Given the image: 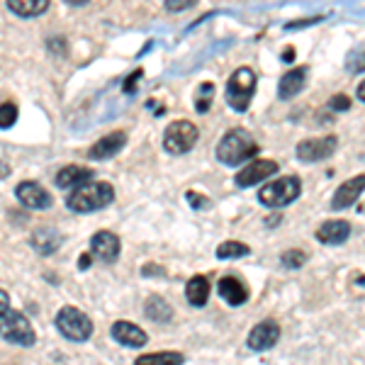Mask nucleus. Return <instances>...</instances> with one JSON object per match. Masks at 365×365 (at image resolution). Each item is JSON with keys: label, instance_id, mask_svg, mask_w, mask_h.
Masks as SVG:
<instances>
[{"label": "nucleus", "instance_id": "nucleus-36", "mask_svg": "<svg viewBox=\"0 0 365 365\" xmlns=\"http://www.w3.org/2000/svg\"><path fill=\"white\" fill-rule=\"evenodd\" d=\"M88 266H91V256H88V253H86V256H81V270H86Z\"/></svg>", "mask_w": 365, "mask_h": 365}, {"label": "nucleus", "instance_id": "nucleus-15", "mask_svg": "<svg viewBox=\"0 0 365 365\" xmlns=\"http://www.w3.org/2000/svg\"><path fill=\"white\" fill-rule=\"evenodd\" d=\"M110 334H113V339L117 344L127 346V349H141V346H146V341H149L144 329H139L137 324L125 322V319L115 322L113 329H110Z\"/></svg>", "mask_w": 365, "mask_h": 365}, {"label": "nucleus", "instance_id": "nucleus-9", "mask_svg": "<svg viewBox=\"0 0 365 365\" xmlns=\"http://www.w3.org/2000/svg\"><path fill=\"white\" fill-rule=\"evenodd\" d=\"M275 173H278V163L266 161V158H258V161H251L249 166L241 168L237 173V178H234V182H237L239 187H253L256 182H263Z\"/></svg>", "mask_w": 365, "mask_h": 365}, {"label": "nucleus", "instance_id": "nucleus-16", "mask_svg": "<svg viewBox=\"0 0 365 365\" xmlns=\"http://www.w3.org/2000/svg\"><path fill=\"white\" fill-rule=\"evenodd\" d=\"M217 292H220V297L225 299L227 304H232V307H241V304L249 299L246 285L239 278H234V275H225V278L217 282Z\"/></svg>", "mask_w": 365, "mask_h": 365}, {"label": "nucleus", "instance_id": "nucleus-10", "mask_svg": "<svg viewBox=\"0 0 365 365\" xmlns=\"http://www.w3.org/2000/svg\"><path fill=\"white\" fill-rule=\"evenodd\" d=\"M15 195L27 210H49L51 207V195L34 180L20 182V185L15 187Z\"/></svg>", "mask_w": 365, "mask_h": 365}, {"label": "nucleus", "instance_id": "nucleus-34", "mask_svg": "<svg viewBox=\"0 0 365 365\" xmlns=\"http://www.w3.org/2000/svg\"><path fill=\"white\" fill-rule=\"evenodd\" d=\"M8 307H10V297H8V292L0 290V312L8 309Z\"/></svg>", "mask_w": 365, "mask_h": 365}, {"label": "nucleus", "instance_id": "nucleus-31", "mask_svg": "<svg viewBox=\"0 0 365 365\" xmlns=\"http://www.w3.org/2000/svg\"><path fill=\"white\" fill-rule=\"evenodd\" d=\"M141 76H144V71H141V68L132 71V73L127 76L125 86H122V91H125L127 96H132V93H134V88H137V83H139V81H141Z\"/></svg>", "mask_w": 365, "mask_h": 365}, {"label": "nucleus", "instance_id": "nucleus-30", "mask_svg": "<svg viewBox=\"0 0 365 365\" xmlns=\"http://www.w3.org/2000/svg\"><path fill=\"white\" fill-rule=\"evenodd\" d=\"M185 197H187V202H190L195 210H210V207H212L210 197H202V195H200V192H192V190H190Z\"/></svg>", "mask_w": 365, "mask_h": 365}, {"label": "nucleus", "instance_id": "nucleus-6", "mask_svg": "<svg viewBox=\"0 0 365 365\" xmlns=\"http://www.w3.org/2000/svg\"><path fill=\"white\" fill-rule=\"evenodd\" d=\"M197 127L192 125V122L187 120H178L173 122V125H168L166 134H163V149L168 151V154H187V151L195 146L197 141Z\"/></svg>", "mask_w": 365, "mask_h": 365}, {"label": "nucleus", "instance_id": "nucleus-1", "mask_svg": "<svg viewBox=\"0 0 365 365\" xmlns=\"http://www.w3.org/2000/svg\"><path fill=\"white\" fill-rule=\"evenodd\" d=\"M115 200V187L110 182H100V180H88L83 185L73 187V192L68 195L66 205L68 210L88 215V212H96L108 207Z\"/></svg>", "mask_w": 365, "mask_h": 365}, {"label": "nucleus", "instance_id": "nucleus-21", "mask_svg": "<svg viewBox=\"0 0 365 365\" xmlns=\"http://www.w3.org/2000/svg\"><path fill=\"white\" fill-rule=\"evenodd\" d=\"M96 175H93L91 168H83V166H66L58 170L56 175V185L58 187H78L83 185V182L93 180Z\"/></svg>", "mask_w": 365, "mask_h": 365}, {"label": "nucleus", "instance_id": "nucleus-33", "mask_svg": "<svg viewBox=\"0 0 365 365\" xmlns=\"http://www.w3.org/2000/svg\"><path fill=\"white\" fill-rule=\"evenodd\" d=\"M190 3H195V0H166V8L168 10H180V8H185V5H190Z\"/></svg>", "mask_w": 365, "mask_h": 365}, {"label": "nucleus", "instance_id": "nucleus-25", "mask_svg": "<svg viewBox=\"0 0 365 365\" xmlns=\"http://www.w3.org/2000/svg\"><path fill=\"white\" fill-rule=\"evenodd\" d=\"M251 249L246 244H241V241H225V244L217 249V258H222V261H227V258H244L249 256Z\"/></svg>", "mask_w": 365, "mask_h": 365}, {"label": "nucleus", "instance_id": "nucleus-26", "mask_svg": "<svg viewBox=\"0 0 365 365\" xmlns=\"http://www.w3.org/2000/svg\"><path fill=\"white\" fill-rule=\"evenodd\" d=\"M346 71L349 73H363L365 71V42L353 46L349 51V56H346Z\"/></svg>", "mask_w": 365, "mask_h": 365}, {"label": "nucleus", "instance_id": "nucleus-17", "mask_svg": "<svg viewBox=\"0 0 365 365\" xmlns=\"http://www.w3.org/2000/svg\"><path fill=\"white\" fill-rule=\"evenodd\" d=\"M304 83H307V66H297L292 71H287L278 83V96L280 100H290L299 96L304 91Z\"/></svg>", "mask_w": 365, "mask_h": 365}, {"label": "nucleus", "instance_id": "nucleus-3", "mask_svg": "<svg viewBox=\"0 0 365 365\" xmlns=\"http://www.w3.org/2000/svg\"><path fill=\"white\" fill-rule=\"evenodd\" d=\"M256 93V73L249 66H241L229 76L227 81V103L234 113H246L249 103Z\"/></svg>", "mask_w": 365, "mask_h": 365}, {"label": "nucleus", "instance_id": "nucleus-5", "mask_svg": "<svg viewBox=\"0 0 365 365\" xmlns=\"http://www.w3.org/2000/svg\"><path fill=\"white\" fill-rule=\"evenodd\" d=\"M302 192V180L297 175H282V178L268 182L266 187H261L258 200H261L266 207H285V205L295 202Z\"/></svg>", "mask_w": 365, "mask_h": 365}, {"label": "nucleus", "instance_id": "nucleus-40", "mask_svg": "<svg viewBox=\"0 0 365 365\" xmlns=\"http://www.w3.org/2000/svg\"><path fill=\"white\" fill-rule=\"evenodd\" d=\"M358 98H361V100H363V103H365V81H363V83H361V86H358Z\"/></svg>", "mask_w": 365, "mask_h": 365}, {"label": "nucleus", "instance_id": "nucleus-11", "mask_svg": "<svg viewBox=\"0 0 365 365\" xmlns=\"http://www.w3.org/2000/svg\"><path fill=\"white\" fill-rule=\"evenodd\" d=\"M278 339H280L278 322L266 319V322L256 324V327L251 329V334H249V349L251 351H268V349H273V346L278 344Z\"/></svg>", "mask_w": 365, "mask_h": 365}, {"label": "nucleus", "instance_id": "nucleus-35", "mask_svg": "<svg viewBox=\"0 0 365 365\" xmlns=\"http://www.w3.org/2000/svg\"><path fill=\"white\" fill-rule=\"evenodd\" d=\"M282 61H295V49H285V54H282Z\"/></svg>", "mask_w": 365, "mask_h": 365}, {"label": "nucleus", "instance_id": "nucleus-4", "mask_svg": "<svg viewBox=\"0 0 365 365\" xmlns=\"http://www.w3.org/2000/svg\"><path fill=\"white\" fill-rule=\"evenodd\" d=\"M0 336L8 344L25 346V349L34 346V341H37V334H34L29 319L25 314H20V312H15L13 307L0 312Z\"/></svg>", "mask_w": 365, "mask_h": 365}, {"label": "nucleus", "instance_id": "nucleus-7", "mask_svg": "<svg viewBox=\"0 0 365 365\" xmlns=\"http://www.w3.org/2000/svg\"><path fill=\"white\" fill-rule=\"evenodd\" d=\"M56 329L63 334L68 341H88L93 334L91 319L76 307H63L56 314Z\"/></svg>", "mask_w": 365, "mask_h": 365}, {"label": "nucleus", "instance_id": "nucleus-14", "mask_svg": "<svg viewBox=\"0 0 365 365\" xmlns=\"http://www.w3.org/2000/svg\"><path fill=\"white\" fill-rule=\"evenodd\" d=\"M125 144H127V132H113L91 146L88 158H91V161H108V158H113L115 154H120V151L125 149Z\"/></svg>", "mask_w": 365, "mask_h": 365}, {"label": "nucleus", "instance_id": "nucleus-19", "mask_svg": "<svg viewBox=\"0 0 365 365\" xmlns=\"http://www.w3.org/2000/svg\"><path fill=\"white\" fill-rule=\"evenodd\" d=\"M351 237V225L344 220H334V222H324V225L317 229V239L327 246H339L344 241H349Z\"/></svg>", "mask_w": 365, "mask_h": 365}, {"label": "nucleus", "instance_id": "nucleus-39", "mask_svg": "<svg viewBox=\"0 0 365 365\" xmlns=\"http://www.w3.org/2000/svg\"><path fill=\"white\" fill-rule=\"evenodd\" d=\"M68 5H73V8H81V5H88L91 0H66Z\"/></svg>", "mask_w": 365, "mask_h": 365}, {"label": "nucleus", "instance_id": "nucleus-37", "mask_svg": "<svg viewBox=\"0 0 365 365\" xmlns=\"http://www.w3.org/2000/svg\"><path fill=\"white\" fill-rule=\"evenodd\" d=\"M163 275V268H144V275Z\"/></svg>", "mask_w": 365, "mask_h": 365}, {"label": "nucleus", "instance_id": "nucleus-28", "mask_svg": "<svg viewBox=\"0 0 365 365\" xmlns=\"http://www.w3.org/2000/svg\"><path fill=\"white\" fill-rule=\"evenodd\" d=\"M280 263L285 266L287 270H297V268H302L304 263H307V256H304V251H297V249H292V251H285L280 256Z\"/></svg>", "mask_w": 365, "mask_h": 365}, {"label": "nucleus", "instance_id": "nucleus-12", "mask_svg": "<svg viewBox=\"0 0 365 365\" xmlns=\"http://www.w3.org/2000/svg\"><path fill=\"white\" fill-rule=\"evenodd\" d=\"M91 253L103 263H115L120 258V239L113 232H98L91 239Z\"/></svg>", "mask_w": 365, "mask_h": 365}, {"label": "nucleus", "instance_id": "nucleus-24", "mask_svg": "<svg viewBox=\"0 0 365 365\" xmlns=\"http://www.w3.org/2000/svg\"><path fill=\"white\" fill-rule=\"evenodd\" d=\"M168 365V363H185V356L175 351H166V353H146V356L137 358V365Z\"/></svg>", "mask_w": 365, "mask_h": 365}, {"label": "nucleus", "instance_id": "nucleus-8", "mask_svg": "<svg viewBox=\"0 0 365 365\" xmlns=\"http://www.w3.org/2000/svg\"><path fill=\"white\" fill-rule=\"evenodd\" d=\"M339 139L334 134H327V137H317V139H304L297 144V158L304 163H317L324 161L336 151Z\"/></svg>", "mask_w": 365, "mask_h": 365}, {"label": "nucleus", "instance_id": "nucleus-13", "mask_svg": "<svg viewBox=\"0 0 365 365\" xmlns=\"http://www.w3.org/2000/svg\"><path fill=\"white\" fill-rule=\"evenodd\" d=\"M363 190H365V175H356V178L341 182L331 197V210H349L363 195Z\"/></svg>", "mask_w": 365, "mask_h": 365}, {"label": "nucleus", "instance_id": "nucleus-27", "mask_svg": "<svg viewBox=\"0 0 365 365\" xmlns=\"http://www.w3.org/2000/svg\"><path fill=\"white\" fill-rule=\"evenodd\" d=\"M212 98H215V86L212 83H202L200 86V91H197V96H195V108H197V113H207L210 110V105H212Z\"/></svg>", "mask_w": 365, "mask_h": 365}, {"label": "nucleus", "instance_id": "nucleus-20", "mask_svg": "<svg viewBox=\"0 0 365 365\" xmlns=\"http://www.w3.org/2000/svg\"><path fill=\"white\" fill-rule=\"evenodd\" d=\"M210 292H212V287H210V280L205 278V275H195V278H190L185 285V297L192 307H205L207 299H210Z\"/></svg>", "mask_w": 365, "mask_h": 365}, {"label": "nucleus", "instance_id": "nucleus-38", "mask_svg": "<svg viewBox=\"0 0 365 365\" xmlns=\"http://www.w3.org/2000/svg\"><path fill=\"white\" fill-rule=\"evenodd\" d=\"M8 175H10L8 163H0V178H8Z\"/></svg>", "mask_w": 365, "mask_h": 365}, {"label": "nucleus", "instance_id": "nucleus-2", "mask_svg": "<svg viewBox=\"0 0 365 365\" xmlns=\"http://www.w3.org/2000/svg\"><path fill=\"white\" fill-rule=\"evenodd\" d=\"M258 154V144L246 129H232L222 137L220 146H217V158H220L225 166L237 168L241 163L251 161Z\"/></svg>", "mask_w": 365, "mask_h": 365}, {"label": "nucleus", "instance_id": "nucleus-23", "mask_svg": "<svg viewBox=\"0 0 365 365\" xmlns=\"http://www.w3.org/2000/svg\"><path fill=\"white\" fill-rule=\"evenodd\" d=\"M144 312H146V317L156 324H168L170 319H173V307H170L163 297H149L146 299Z\"/></svg>", "mask_w": 365, "mask_h": 365}, {"label": "nucleus", "instance_id": "nucleus-18", "mask_svg": "<svg viewBox=\"0 0 365 365\" xmlns=\"http://www.w3.org/2000/svg\"><path fill=\"white\" fill-rule=\"evenodd\" d=\"M61 244H63V237L54 227H39L37 232L32 234V246L39 256H51V253H56L61 249Z\"/></svg>", "mask_w": 365, "mask_h": 365}, {"label": "nucleus", "instance_id": "nucleus-32", "mask_svg": "<svg viewBox=\"0 0 365 365\" xmlns=\"http://www.w3.org/2000/svg\"><path fill=\"white\" fill-rule=\"evenodd\" d=\"M329 108L336 110V113H346V110H351V100L346 96H334L331 103H329Z\"/></svg>", "mask_w": 365, "mask_h": 365}, {"label": "nucleus", "instance_id": "nucleus-29", "mask_svg": "<svg viewBox=\"0 0 365 365\" xmlns=\"http://www.w3.org/2000/svg\"><path fill=\"white\" fill-rule=\"evenodd\" d=\"M17 122V108L13 103L0 105V129H10Z\"/></svg>", "mask_w": 365, "mask_h": 365}, {"label": "nucleus", "instance_id": "nucleus-22", "mask_svg": "<svg viewBox=\"0 0 365 365\" xmlns=\"http://www.w3.org/2000/svg\"><path fill=\"white\" fill-rule=\"evenodd\" d=\"M8 8L20 17H39L46 13L49 0H8Z\"/></svg>", "mask_w": 365, "mask_h": 365}]
</instances>
